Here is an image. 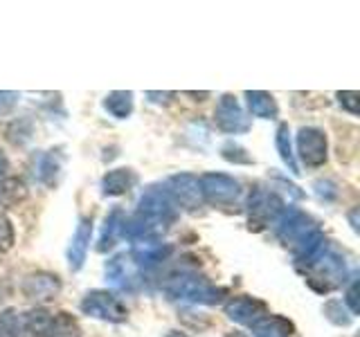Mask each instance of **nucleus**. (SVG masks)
I'll list each match as a JSON object with an SVG mask.
<instances>
[{
  "label": "nucleus",
  "mask_w": 360,
  "mask_h": 337,
  "mask_svg": "<svg viewBox=\"0 0 360 337\" xmlns=\"http://www.w3.org/2000/svg\"><path fill=\"white\" fill-rule=\"evenodd\" d=\"M284 205L275 194H266V191H255L248 200V213H250V227H264V225H270L279 220V216L284 213Z\"/></svg>",
  "instance_id": "9d476101"
},
{
  "label": "nucleus",
  "mask_w": 360,
  "mask_h": 337,
  "mask_svg": "<svg viewBox=\"0 0 360 337\" xmlns=\"http://www.w3.org/2000/svg\"><path fill=\"white\" fill-rule=\"evenodd\" d=\"M59 168H61L59 155H54V151H52V153H48V155H43V157H41L39 178L43 180L45 185H52V183H54V176L59 173Z\"/></svg>",
  "instance_id": "393cba45"
},
{
  "label": "nucleus",
  "mask_w": 360,
  "mask_h": 337,
  "mask_svg": "<svg viewBox=\"0 0 360 337\" xmlns=\"http://www.w3.org/2000/svg\"><path fill=\"white\" fill-rule=\"evenodd\" d=\"M198 183L202 200L212 202V205H232L241 194V185L232 176L225 173H205L198 178Z\"/></svg>",
  "instance_id": "423d86ee"
},
{
  "label": "nucleus",
  "mask_w": 360,
  "mask_h": 337,
  "mask_svg": "<svg viewBox=\"0 0 360 337\" xmlns=\"http://www.w3.org/2000/svg\"><path fill=\"white\" fill-rule=\"evenodd\" d=\"M245 101H248V108L255 117H262V119H275L277 117V101L273 95L264 93V90H248L245 93Z\"/></svg>",
  "instance_id": "a211bd4d"
},
{
  "label": "nucleus",
  "mask_w": 360,
  "mask_h": 337,
  "mask_svg": "<svg viewBox=\"0 0 360 337\" xmlns=\"http://www.w3.org/2000/svg\"><path fill=\"white\" fill-rule=\"evenodd\" d=\"M167 337H187V335H185V333H180V331H172Z\"/></svg>",
  "instance_id": "f704fd0d"
},
{
  "label": "nucleus",
  "mask_w": 360,
  "mask_h": 337,
  "mask_svg": "<svg viewBox=\"0 0 360 337\" xmlns=\"http://www.w3.org/2000/svg\"><path fill=\"white\" fill-rule=\"evenodd\" d=\"M165 292L169 299L189 301V303H219L225 295L223 288H217L205 277L194 272L174 275L165 284Z\"/></svg>",
  "instance_id": "f257e3e1"
},
{
  "label": "nucleus",
  "mask_w": 360,
  "mask_h": 337,
  "mask_svg": "<svg viewBox=\"0 0 360 337\" xmlns=\"http://www.w3.org/2000/svg\"><path fill=\"white\" fill-rule=\"evenodd\" d=\"M122 223H124V213L120 209L110 211V216L106 218V225H104V232H101L99 245H97L99 252H106L108 247L115 245L117 236H122Z\"/></svg>",
  "instance_id": "4be33fe9"
},
{
  "label": "nucleus",
  "mask_w": 360,
  "mask_h": 337,
  "mask_svg": "<svg viewBox=\"0 0 360 337\" xmlns=\"http://www.w3.org/2000/svg\"><path fill=\"white\" fill-rule=\"evenodd\" d=\"M214 121H217V128L230 135L250 131V117L245 115L241 104L232 95H223L219 99L217 110H214Z\"/></svg>",
  "instance_id": "0eeeda50"
},
{
  "label": "nucleus",
  "mask_w": 360,
  "mask_h": 337,
  "mask_svg": "<svg viewBox=\"0 0 360 337\" xmlns=\"http://www.w3.org/2000/svg\"><path fill=\"white\" fill-rule=\"evenodd\" d=\"M228 337H245L243 333H232V335H228Z\"/></svg>",
  "instance_id": "c9c22d12"
},
{
  "label": "nucleus",
  "mask_w": 360,
  "mask_h": 337,
  "mask_svg": "<svg viewBox=\"0 0 360 337\" xmlns=\"http://www.w3.org/2000/svg\"><path fill=\"white\" fill-rule=\"evenodd\" d=\"M54 315L45 308L30 310L20 317V335L18 337H50Z\"/></svg>",
  "instance_id": "dca6fc26"
},
{
  "label": "nucleus",
  "mask_w": 360,
  "mask_h": 337,
  "mask_svg": "<svg viewBox=\"0 0 360 337\" xmlns=\"http://www.w3.org/2000/svg\"><path fill=\"white\" fill-rule=\"evenodd\" d=\"M349 220H352V227L358 232V207H354L352 211H349Z\"/></svg>",
  "instance_id": "72a5a7b5"
},
{
  "label": "nucleus",
  "mask_w": 360,
  "mask_h": 337,
  "mask_svg": "<svg viewBox=\"0 0 360 337\" xmlns=\"http://www.w3.org/2000/svg\"><path fill=\"white\" fill-rule=\"evenodd\" d=\"M167 194L172 196L176 207H185V209H198L202 202V191H200V183L196 176L191 173H178L172 176L167 183Z\"/></svg>",
  "instance_id": "6e6552de"
},
{
  "label": "nucleus",
  "mask_w": 360,
  "mask_h": 337,
  "mask_svg": "<svg viewBox=\"0 0 360 337\" xmlns=\"http://www.w3.org/2000/svg\"><path fill=\"white\" fill-rule=\"evenodd\" d=\"M18 93H0V115H7L18 104Z\"/></svg>",
  "instance_id": "7c9ffc66"
},
{
  "label": "nucleus",
  "mask_w": 360,
  "mask_h": 337,
  "mask_svg": "<svg viewBox=\"0 0 360 337\" xmlns=\"http://www.w3.org/2000/svg\"><path fill=\"white\" fill-rule=\"evenodd\" d=\"M250 329H252V337H290L292 326L284 317H277V315L270 317L268 315V317L259 319Z\"/></svg>",
  "instance_id": "6ab92c4d"
},
{
  "label": "nucleus",
  "mask_w": 360,
  "mask_h": 337,
  "mask_svg": "<svg viewBox=\"0 0 360 337\" xmlns=\"http://www.w3.org/2000/svg\"><path fill=\"white\" fill-rule=\"evenodd\" d=\"M135 183H138V176L131 168H115V171H108L104 180H101V191H104V196H122L129 189H133Z\"/></svg>",
  "instance_id": "f3484780"
},
{
  "label": "nucleus",
  "mask_w": 360,
  "mask_h": 337,
  "mask_svg": "<svg viewBox=\"0 0 360 337\" xmlns=\"http://www.w3.org/2000/svg\"><path fill=\"white\" fill-rule=\"evenodd\" d=\"M82 310H84V315H88V317H95L101 322H112V324H120L129 317L127 306H124V303L108 290L88 292L82 301Z\"/></svg>",
  "instance_id": "39448f33"
},
{
  "label": "nucleus",
  "mask_w": 360,
  "mask_h": 337,
  "mask_svg": "<svg viewBox=\"0 0 360 337\" xmlns=\"http://www.w3.org/2000/svg\"><path fill=\"white\" fill-rule=\"evenodd\" d=\"M106 279L110 281V286L133 292L142 284V270L135 265L131 254H117L106 263Z\"/></svg>",
  "instance_id": "1a4fd4ad"
},
{
  "label": "nucleus",
  "mask_w": 360,
  "mask_h": 337,
  "mask_svg": "<svg viewBox=\"0 0 360 337\" xmlns=\"http://www.w3.org/2000/svg\"><path fill=\"white\" fill-rule=\"evenodd\" d=\"M27 187L18 178H3L0 183V205L3 207H16L20 200H25Z\"/></svg>",
  "instance_id": "412c9836"
},
{
  "label": "nucleus",
  "mask_w": 360,
  "mask_h": 337,
  "mask_svg": "<svg viewBox=\"0 0 360 337\" xmlns=\"http://www.w3.org/2000/svg\"><path fill=\"white\" fill-rule=\"evenodd\" d=\"M11 245H14V227L5 213H0V254L9 252Z\"/></svg>",
  "instance_id": "c85d7f7f"
},
{
  "label": "nucleus",
  "mask_w": 360,
  "mask_h": 337,
  "mask_svg": "<svg viewBox=\"0 0 360 337\" xmlns=\"http://www.w3.org/2000/svg\"><path fill=\"white\" fill-rule=\"evenodd\" d=\"M225 315L236 322V324H243V326H255L259 319L268 317V308L264 301H259L255 297H248V295H239V297H232L228 303H225Z\"/></svg>",
  "instance_id": "f8f14e48"
},
{
  "label": "nucleus",
  "mask_w": 360,
  "mask_h": 337,
  "mask_svg": "<svg viewBox=\"0 0 360 337\" xmlns=\"http://www.w3.org/2000/svg\"><path fill=\"white\" fill-rule=\"evenodd\" d=\"M307 281L320 292H329L338 286H342L347 281V263L345 256L333 250L331 245L324 247V252L315 258L313 263L307 265Z\"/></svg>",
  "instance_id": "f03ea898"
},
{
  "label": "nucleus",
  "mask_w": 360,
  "mask_h": 337,
  "mask_svg": "<svg viewBox=\"0 0 360 337\" xmlns=\"http://www.w3.org/2000/svg\"><path fill=\"white\" fill-rule=\"evenodd\" d=\"M297 153L307 166H322L326 162V135L313 126L300 128Z\"/></svg>",
  "instance_id": "9b49d317"
},
{
  "label": "nucleus",
  "mask_w": 360,
  "mask_h": 337,
  "mask_svg": "<svg viewBox=\"0 0 360 337\" xmlns=\"http://www.w3.org/2000/svg\"><path fill=\"white\" fill-rule=\"evenodd\" d=\"M22 295L32 301H52L61 290V281L50 272H34L22 281Z\"/></svg>",
  "instance_id": "ddd939ff"
},
{
  "label": "nucleus",
  "mask_w": 360,
  "mask_h": 337,
  "mask_svg": "<svg viewBox=\"0 0 360 337\" xmlns=\"http://www.w3.org/2000/svg\"><path fill=\"white\" fill-rule=\"evenodd\" d=\"M90 239H93V218H82L75 230V236L68 247V265H70L72 272H79L86 261Z\"/></svg>",
  "instance_id": "4468645a"
},
{
  "label": "nucleus",
  "mask_w": 360,
  "mask_h": 337,
  "mask_svg": "<svg viewBox=\"0 0 360 337\" xmlns=\"http://www.w3.org/2000/svg\"><path fill=\"white\" fill-rule=\"evenodd\" d=\"M104 108L110 112L112 117L127 119L133 112V93H131V90H115V93L106 95Z\"/></svg>",
  "instance_id": "aec40b11"
},
{
  "label": "nucleus",
  "mask_w": 360,
  "mask_h": 337,
  "mask_svg": "<svg viewBox=\"0 0 360 337\" xmlns=\"http://www.w3.org/2000/svg\"><path fill=\"white\" fill-rule=\"evenodd\" d=\"M221 155L225 157L228 162H234V164H252L255 160L250 155H248V151L243 149V146L239 144H234V142H228V144H223V149H221Z\"/></svg>",
  "instance_id": "a878e982"
},
{
  "label": "nucleus",
  "mask_w": 360,
  "mask_h": 337,
  "mask_svg": "<svg viewBox=\"0 0 360 337\" xmlns=\"http://www.w3.org/2000/svg\"><path fill=\"white\" fill-rule=\"evenodd\" d=\"M345 303L352 310V315H358V297H356V279L352 281V286L347 290V297H345Z\"/></svg>",
  "instance_id": "2f4dec72"
},
{
  "label": "nucleus",
  "mask_w": 360,
  "mask_h": 337,
  "mask_svg": "<svg viewBox=\"0 0 360 337\" xmlns=\"http://www.w3.org/2000/svg\"><path fill=\"white\" fill-rule=\"evenodd\" d=\"M318 225L311 216H307L300 209H284V213L277 220V234L279 239L288 245L292 252H300L304 245H307L315 234H318Z\"/></svg>",
  "instance_id": "7ed1b4c3"
},
{
  "label": "nucleus",
  "mask_w": 360,
  "mask_h": 337,
  "mask_svg": "<svg viewBox=\"0 0 360 337\" xmlns=\"http://www.w3.org/2000/svg\"><path fill=\"white\" fill-rule=\"evenodd\" d=\"M324 315L329 317L333 324H338V326H347L349 322H352V315H349L347 310H345V303L342 301H329L324 306Z\"/></svg>",
  "instance_id": "cd10ccee"
},
{
  "label": "nucleus",
  "mask_w": 360,
  "mask_h": 337,
  "mask_svg": "<svg viewBox=\"0 0 360 337\" xmlns=\"http://www.w3.org/2000/svg\"><path fill=\"white\" fill-rule=\"evenodd\" d=\"M50 337H82L79 333L77 322L70 317L68 312H59L52 317V329H50Z\"/></svg>",
  "instance_id": "b1692460"
},
{
  "label": "nucleus",
  "mask_w": 360,
  "mask_h": 337,
  "mask_svg": "<svg viewBox=\"0 0 360 337\" xmlns=\"http://www.w3.org/2000/svg\"><path fill=\"white\" fill-rule=\"evenodd\" d=\"M20 335V317L14 310H5L0 315V337H18Z\"/></svg>",
  "instance_id": "bb28decb"
},
{
  "label": "nucleus",
  "mask_w": 360,
  "mask_h": 337,
  "mask_svg": "<svg viewBox=\"0 0 360 337\" xmlns=\"http://www.w3.org/2000/svg\"><path fill=\"white\" fill-rule=\"evenodd\" d=\"M146 97H151L153 101H169L174 97V93H146Z\"/></svg>",
  "instance_id": "473e14b6"
},
{
  "label": "nucleus",
  "mask_w": 360,
  "mask_h": 337,
  "mask_svg": "<svg viewBox=\"0 0 360 337\" xmlns=\"http://www.w3.org/2000/svg\"><path fill=\"white\" fill-rule=\"evenodd\" d=\"M335 97L345 110H349L352 115H358V93L356 90H342V93H338Z\"/></svg>",
  "instance_id": "c756f323"
},
{
  "label": "nucleus",
  "mask_w": 360,
  "mask_h": 337,
  "mask_svg": "<svg viewBox=\"0 0 360 337\" xmlns=\"http://www.w3.org/2000/svg\"><path fill=\"white\" fill-rule=\"evenodd\" d=\"M275 144H277L281 162L290 168V173H300L297 171V162H295V153H292V144H290V128L286 126V124H281V126L277 128Z\"/></svg>",
  "instance_id": "5701e85b"
},
{
  "label": "nucleus",
  "mask_w": 360,
  "mask_h": 337,
  "mask_svg": "<svg viewBox=\"0 0 360 337\" xmlns=\"http://www.w3.org/2000/svg\"><path fill=\"white\" fill-rule=\"evenodd\" d=\"M138 213L140 218L149 220L155 227H160L162 232L176 220V205L172 196L167 194V189L151 187L138 202Z\"/></svg>",
  "instance_id": "20e7f679"
},
{
  "label": "nucleus",
  "mask_w": 360,
  "mask_h": 337,
  "mask_svg": "<svg viewBox=\"0 0 360 337\" xmlns=\"http://www.w3.org/2000/svg\"><path fill=\"white\" fill-rule=\"evenodd\" d=\"M169 254H172V247L160 241H138L131 250V258L140 270H151L160 265Z\"/></svg>",
  "instance_id": "2eb2a0df"
}]
</instances>
